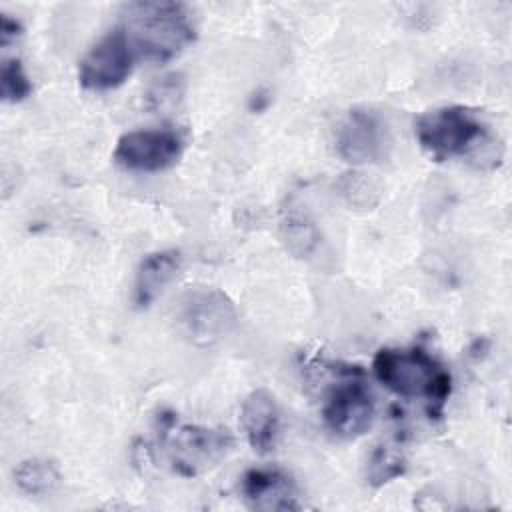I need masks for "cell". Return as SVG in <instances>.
I'll return each mask as SVG.
<instances>
[{
  "instance_id": "obj_5",
  "label": "cell",
  "mask_w": 512,
  "mask_h": 512,
  "mask_svg": "<svg viewBox=\"0 0 512 512\" xmlns=\"http://www.w3.org/2000/svg\"><path fill=\"white\" fill-rule=\"evenodd\" d=\"M136 52L122 26L104 34L80 60L78 82L92 92H104L124 84L132 72Z\"/></svg>"
},
{
  "instance_id": "obj_3",
  "label": "cell",
  "mask_w": 512,
  "mask_h": 512,
  "mask_svg": "<svg viewBox=\"0 0 512 512\" xmlns=\"http://www.w3.org/2000/svg\"><path fill=\"white\" fill-rule=\"evenodd\" d=\"M414 134L420 148L438 162L470 156L488 142L478 114L466 106H442L420 114Z\"/></svg>"
},
{
  "instance_id": "obj_16",
  "label": "cell",
  "mask_w": 512,
  "mask_h": 512,
  "mask_svg": "<svg viewBox=\"0 0 512 512\" xmlns=\"http://www.w3.org/2000/svg\"><path fill=\"white\" fill-rule=\"evenodd\" d=\"M406 472V458L400 448L396 446H376L370 460H368V470H366V480L370 486L378 488L384 486L398 476Z\"/></svg>"
},
{
  "instance_id": "obj_7",
  "label": "cell",
  "mask_w": 512,
  "mask_h": 512,
  "mask_svg": "<svg viewBox=\"0 0 512 512\" xmlns=\"http://www.w3.org/2000/svg\"><path fill=\"white\" fill-rule=\"evenodd\" d=\"M174 420H168V454L174 470L182 476H194L206 466L220 460L232 446L226 430H212L204 426H180L172 430Z\"/></svg>"
},
{
  "instance_id": "obj_14",
  "label": "cell",
  "mask_w": 512,
  "mask_h": 512,
  "mask_svg": "<svg viewBox=\"0 0 512 512\" xmlns=\"http://www.w3.org/2000/svg\"><path fill=\"white\" fill-rule=\"evenodd\" d=\"M336 192L346 202V206L356 210H372L380 202L382 186L372 174L352 170L338 178Z\"/></svg>"
},
{
  "instance_id": "obj_2",
  "label": "cell",
  "mask_w": 512,
  "mask_h": 512,
  "mask_svg": "<svg viewBox=\"0 0 512 512\" xmlns=\"http://www.w3.org/2000/svg\"><path fill=\"white\" fill-rule=\"evenodd\" d=\"M380 384L402 398H424L430 416H440L450 396L452 376L422 348H380L372 360Z\"/></svg>"
},
{
  "instance_id": "obj_18",
  "label": "cell",
  "mask_w": 512,
  "mask_h": 512,
  "mask_svg": "<svg viewBox=\"0 0 512 512\" xmlns=\"http://www.w3.org/2000/svg\"><path fill=\"white\" fill-rule=\"evenodd\" d=\"M182 94V78L172 74L162 78L150 92H148V104L152 110H162L166 106L176 104V100Z\"/></svg>"
},
{
  "instance_id": "obj_9",
  "label": "cell",
  "mask_w": 512,
  "mask_h": 512,
  "mask_svg": "<svg viewBox=\"0 0 512 512\" xmlns=\"http://www.w3.org/2000/svg\"><path fill=\"white\" fill-rule=\"evenodd\" d=\"M322 416L328 430L336 436L346 440L358 438L374 420V402L360 382H346L332 390Z\"/></svg>"
},
{
  "instance_id": "obj_8",
  "label": "cell",
  "mask_w": 512,
  "mask_h": 512,
  "mask_svg": "<svg viewBox=\"0 0 512 512\" xmlns=\"http://www.w3.org/2000/svg\"><path fill=\"white\" fill-rule=\"evenodd\" d=\"M390 136L384 120L366 108H354L336 132V150L350 164H370L386 156Z\"/></svg>"
},
{
  "instance_id": "obj_11",
  "label": "cell",
  "mask_w": 512,
  "mask_h": 512,
  "mask_svg": "<svg viewBox=\"0 0 512 512\" xmlns=\"http://www.w3.org/2000/svg\"><path fill=\"white\" fill-rule=\"evenodd\" d=\"M240 492L254 510H298L296 486L292 478L278 468H252L242 476Z\"/></svg>"
},
{
  "instance_id": "obj_4",
  "label": "cell",
  "mask_w": 512,
  "mask_h": 512,
  "mask_svg": "<svg viewBox=\"0 0 512 512\" xmlns=\"http://www.w3.org/2000/svg\"><path fill=\"white\" fill-rule=\"evenodd\" d=\"M238 324L234 302L216 288H188L174 308V326L180 338L198 348H208L228 338Z\"/></svg>"
},
{
  "instance_id": "obj_13",
  "label": "cell",
  "mask_w": 512,
  "mask_h": 512,
  "mask_svg": "<svg viewBox=\"0 0 512 512\" xmlns=\"http://www.w3.org/2000/svg\"><path fill=\"white\" fill-rule=\"evenodd\" d=\"M280 238L296 258H310L320 248V230L314 220L296 208L284 212L280 222Z\"/></svg>"
},
{
  "instance_id": "obj_6",
  "label": "cell",
  "mask_w": 512,
  "mask_h": 512,
  "mask_svg": "<svg viewBox=\"0 0 512 512\" xmlns=\"http://www.w3.org/2000/svg\"><path fill=\"white\" fill-rule=\"evenodd\" d=\"M184 150V140L168 128L130 130L114 148V162L128 172H162L174 166Z\"/></svg>"
},
{
  "instance_id": "obj_12",
  "label": "cell",
  "mask_w": 512,
  "mask_h": 512,
  "mask_svg": "<svg viewBox=\"0 0 512 512\" xmlns=\"http://www.w3.org/2000/svg\"><path fill=\"white\" fill-rule=\"evenodd\" d=\"M182 256L178 250H158L142 258L134 280V304L138 308L150 306L166 286L178 276Z\"/></svg>"
},
{
  "instance_id": "obj_19",
  "label": "cell",
  "mask_w": 512,
  "mask_h": 512,
  "mask_svg": "<svg viewBox=\"0 0 512 512\" xmlns=\"http://www.w3.org/2000/svg\"><path fill=\"white\" fill-rule=\"evenodd\" d=\"M20 34H22V24L16 18H10L8 14H0V42H2V46H8Z\"/></svg>"
},
{
  "instance_id": "obj_15",
  "label": "cell",
  "mask_w": 512,
  "mask_h": 512,
  "mask_svg": "<svg viewBox=\"0 0 512 512\" xmlns=\"http://www.w3.org/2000/svg\"><path fill=\"white\" fill-rule=\"evenodd\" d=\"M14 482L30 496H44L60 484V472L50 460L28 458L14 468Z\"/></svg>"
},
{
  "instance_id": "obj_17",
  "label": "cell",
  "mask_w": 512,
  "mask_h": 512,
  "mask_svg": "<svg viewBox=\"0 0 512 512\" xmlns=\"http://www.w3.org/2000/svg\"><path fill=\"white\" fill-rule=\"evenodd\" d=\"M0 90L2 98L6 102H20L30 96L32 92V82L28 80L22 62L16 58H10L2 64V74H0Z\"/></svg>"
},
{
  "instance_id": "obj_1",
  "label": "cell",
  "mask_w": 512,
  "mask_h": 512,
  "mask_svg": "<svg viewBox=\"0 0 512 512\" xmlns=\"http://www.w3.org/2000/svg\"><path fill=\"white\" fill-rule=\"evenodd\" d=\"M136 54L166 62L196 38L188 8L180 2H132L124 8L122 24Z\"/></svg>"
},
{
  "instance_id": "obj_10",
  "label": "cell",
  "mask_w": 512,
  "mask_h": 512,
  "mask_svg": "<svg viewBox=\"0 0 512 512\" xmlns=\"http://www.w3.org/2000/svg\"><path fill=\"white\" fill-rule=\"evenodd\" d=\"M240 424L250 448L258 454L274 450L280 436V408L272 392L266 388L252 390L240 408Z\"/></svg>"
}]
</instances>
